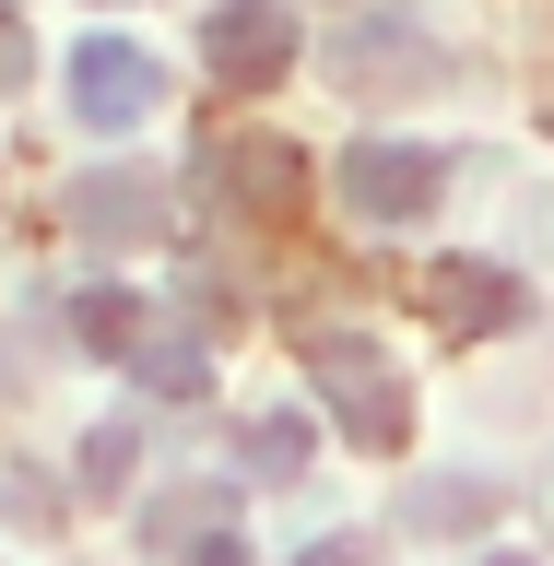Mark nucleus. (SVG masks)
<instances>
[{
  "mask_svg": "<svg viewBox=\"0 0 554 566\" xmlns=\"http://www.w3.org/2000/svg\"><path fill=\"white\" fill-rule=\"evenodd\" d=\"M307 378H318L331 424H343L366 460H389L401 437H414V389H401V366H389L366 331H318V343H307Z\"/></svg>",
  "mask_w": 554,
  "mask_h": 566,
  "instance_id": "obj_1",
  "label": "nucleus"
},
{
  "mask_svg": "<svg viewBox=\"0 0 554 566\" xmlns=\"http://www.w3.org/2000/svg\"><path fill=\"white\" fill-rule=\"evenodd\" d=\"M331 189H343V212H366V224H425V212L449 201V154H437V142H343Z\"/></svg>",
  "mask_w": 554,
  "mask_h": 566,
  "instance_id": "obj_2",
  "label": "nucleus"
},
{
  "mask_svg": "<svg viewBox=\"0 0 554 566\" xmlns=\"http://www.w3.org/2000/svg\"><path fill=\"white\" fill-rule=\"evenodd\" d=\"M71 237L83 248H166L177 237V189L142 177V166H95V177H71Z\"/></svg>",
  "mask_w": 554,
  "mask_h": 566,
  "instance_id": "obj_3",
  "label": "nucleus"
},
{
  "mask_svg": "<svg viewBox=\"0 0 554 566\" xmlns=\"http://www.w3.org/2000/svg\"><path fill=\"white\" fill-rule=\"evenodd\" d=\"M154 95H166L154 48H130V35H83L71 48V118L83 130H130V118H154Z\"/></svg>",
  "mask_w": 554,
  "mask_h": 566,
  "instance_id": "obj_4",
  "label": "nucleus"
},
{
  "mask_svg": "<svg viewBox=\"0 0 554 566\" xmlns=\"http://www.w3.org/2000/svg\"><path fill=\"white\" fill-rule=\"evenodd\" d=\"M425 318H437L449 343H495V331L531 318V283L495 272V260H437V272H425Z\"/></svg>",
  "mask_w": 554,
  "mask_h": 566,
  "instance_id": "obj_5",
  "label": "nucleus"
},
{
  "mask_svg": "<svg viewBox=\"0 0 554 566\" xmlns=\"http://www.w3.org/2000/svg\"><path fill=\"white\" fill-rule=\"evenodd\" d=\"M201 48H212V71H224L237 95H272L283 60H295V12H283V0H212Z\"/></svg>",
  "mask_w": 554,
  "mask_h": 566,
  "instance_id": "obj_6",
  "label": "nucleus"
},
{
  "mask_svg": "<svg viewBox=\"0 0 554 566\" xmlns=\"http://www.w3.org/2000/svg\"><path fill=\"white\" fill-rule=\"evenodd\" d=\"M142 543H154V555H189V566H248V555H237V531H224V507H212V495H166V507L142 520Z\"/></svg>",
  "mask_w": 554,
  "mask_h": 566,
  "instance_id": "obj_7",
  "label": "nucleus"
},
{
  "mask_svg": "<svg viewBox=\"0 0 554 566\" xmlns=\"http://www.w3.org/2000/svg\"><path fill=\"white\" fill-rule=\"evenodd\" d=\"M71 343L83 354H142L154 343V307H142L130 283H83V295H71Z\"/></svg>",
  "mask_w": 554,
  "mask_h": 566,
  "instance_id": "obj_8",
  "label": "nucleus"
},
{
  "mask_svg": "<svg viewBox=\"0 0 554 566\" xmlns=\"http://www.w3.org/2000/svg\"><path fill=\"white\" fill-rule=\"evenodd\" d=\"M331 71H343V83H366V71H437V48H425L401 12H366V24L331 48Z\"/></svg>",
  "mask_w": 554,
  "mask_h": 566,
  "instance_id": "obj_9",
  "label": "nucleus"
},
{
  "mask_svg": "<svg viewBox=\"0 0 554 566\" xmlns=\"http://www.w3.org/2000/svg\"><path fill=\"white\" fill-rule=\"evenodd\" d=\"M212 177H224V201H260V212H283L307 166H295L283 142H224V154H212Z\"/></svg>",
  "mask_w": 554,
  "mask_h": 566,
  "instance_id": "obj_10",
  "label": "nucleus"
},
{
  "mask_svg": "<svg viewBox=\"0 0 554 566\" xmlns=\"http://www.w3.org/2000/svg\"><path fill=\"white\" fill-rule=\"evenodd\" d=\"M307 449H318L307 413H260V424L237 437V472H248V484H295V472H307Z\"/></svg>",
  "mask_w": 554,
  "mask_h": 566,
  "instance_id": "obj_11",
  "label": "nucleus"
},
{
  "mask_svg": "<svg viewBox=\"0 0 554 566\" xmlns=\"http://www.w3.org/2000/svg\"><path fill=\"white\" fill-rule=\"evenodd\" d=\"M130 378H142V389H166V401H201L212 366H201V343H189V331H154V343L130 354Z\"/></svg>",
  "mask_w": 554,
  "mask_h": 566,
  "instance_id": "obj_12",
  "label": "nucleus"
},
{
  "mask_svg": "<svg viewBox=\"0 0 554 566\" xmlns=\"http://www.w3.org/2000/svg\"><path fill=\"white\" fill-rule=\"evenodd\" d=\"M130 460H142V424H95V437H83V495H118Z\"/></svg>",
  "mask_w": 554,
  "mask_h": 566,
  "instance_id": "obj_13",
  "label": "nucleus"
},
{
  "mask_svg": "<svg viewBox=\"0 0 554 566\" xmlns=\"http://www.w3.org/2000/svg\"><path fill=\"white\" fill-rule=\"evenodd\" d=\"M495 507V484H414V531H472Z\"/></svg>",
  "mask_w": 554,
  "mask_h": 566,
  "instance_id": "obj_14",
  "label": "nucleus"
},
{
  "mask_svg": "<svg viewBox=\"0 0 554 566\" xmlns=\"http://www.w3.org/2000/svg\"><path fill=\"white\" fill-rule=\"evenodd\" d=\"M24 71H35V48H24V24H12V0H0V95H12Z\"/></svg>",
  "mask_w": 554,
  "mask_h": 566,
  "instance_id": "obj_15",
  "label": "nucleus"
},
{
  "mask_svg": "<svg viewBox=\"0 0 554 566\" xmlns=\"http://www.w3.org/2000/svg\"><path fill=\"white\" fill-rule=\"evenodd\" d=\"M295 566H378V555H366L354 531H331V543H307V555H295Z\"/></svg>",
  "mask_w": 554,
  "mask_h": 566,
  "instance_id": "obj_16",
  "label": "nucleus"
},
{
  "mask_svg": "<svg viewBox=\"0 0 554 566\" xmlns=\"http://www.w3.org/2000/svg\"><path fill=\"white\" fill-rule=\"evenodd\" d=\"M484 566H531V555H484Z\"/></svg>",
  "mask_w": 554,
  "mask_h": 566,
  "instance_id": "obj_17",
  "label": "nucleus"
}]
</instances>
